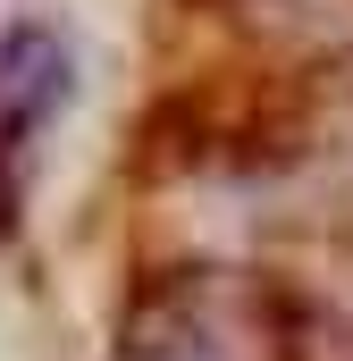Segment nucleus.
Masks as SVG:
<instances>
[{"label": "nucleus", "instance_id": "f257e3e1", "mask_svg": "<svg viewBox=\"0 0 353 361\" xmlns=\"http://www.w3.org/2000/svg\"><path fill=\"white\" fill-rule=\"evenodd\" d=\"M59 92H68V59H59V42H51V34H34V25H25V34H8V51H0V101H8L17 118H25V109L42 118Z\"/></svg>", "mask_w": 353, "mask_h": 361}]
</instances>
